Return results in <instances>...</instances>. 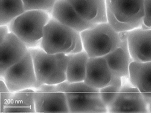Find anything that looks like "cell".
Masks as SVG:
<instances>
[{"mask_svg": "<svg viewBox=\"0 0 151 113\" xmlns=\"http://www.w3.org/2000/svg\"><path fill=\"white\" fill-rule=\"evenodd\" d=\"M40 47L50 54L67 55L83 50L81 33L52 17L44 27Z\"/></svg>", "mask_w": 151, "mask_h": 113, "instance_id": "1", "label": "cell"}, {"mask_svg": "<svg viewBox=\"0 0 151 113\" xmlns=\"http://www.w3.org/2000/svg\"><path fill=\"white\" fill-rule=\"evenodd\" d=\"M58 90L65 94L70 112H108L100 96L99 89L84 82L56 84Z\"/></svg>", "mask_w": 151, "mask_h": 113, "instance_id": "2", "label": "cell"}, {"mask_svg": "<svg viewBox=\"0 0 151 113\" xmlns=\"http://www.w3.org/2000/svg\"><path fill=\"white\" fill-rule=\"evenodd\" d=\"M51 18V15L44 10H27L12 20L7 26L10 32L29 48L37 47L41 45L44 27Z\"/></svg>", "mask_w": 151, "mask_h": 113, "instance_id": "3", "label": "cell"}, {"mask_svg": "<svg viewBox=\"0 0 151 113\" xmlns=\"http://www.w3.org/2000/svg\"><path fill=\"white\" fill-rule=\"evenodd\" d=\"M37 81L41 84L56 85L67 80L68 55L50 54L40 47L29 48Z\"/></svg>", "mask_w": 151, "mask_h": 113, "instance_id": "4", "label": "cell"}, {"mask_svg": "<svg viewBox=\"0 0 151 113\" xmlns=\"http://www.w3.org/2000/svg\"><path fill=\"white\" fill-rule=\"evenodd\" d=\"M83 48L90 58L103 57L116 48L121 35L108 22L96 24L81 33Z\"/></svg>", "mask_w": 151, "mask_h": 113, "instance_id": "5", "label": "cell"}, {"mask_svg": "<svg viewBox=\"0 0 151 113\" xmlns=\"http://www.w3.org/2000/svg\"><path fill=\"white\" fill-rule=\"evenodd\" d=\"M11 93L26 89H38L32 57L29 51L17 64L10 67L1 78Z\"/></svg>", "mask_w": 151, "mask_h": 113, "instance_id": "6", "label": "cell"}, {"mask_svg": "<svg viewBox=\"0 0 151 113\" xmlns=\"http://www.w3.org/2000/svg\"><path fill=\"white\" fill-rule=\"evenodd\" d=\"M35 91L36 112H70L65 94L56 85L42 84Z\"/></svg>", "mask_w": 151, "mask_h": 113, "instance_id": "7", "label": "cell"}, {"mask_svg": "<svg viewBox=\"0 0 151 113\" xmlns=\"http://www.w3.org/2000/svg\"><path fill=\"white\" fill-rule=\"evenodd\" d=\"M108 112H149L148 105L141 93L130 82L123 83L122 89Z\"/></svg>", "mask_w": 151, "mask_h": 113, "instance_id": "8", "label": "cell"}, {"mask_svg": "<svg viewBox=\"0 0 151 113\" xmlns=\"http://www.w3.org/2000/svg\"><path fill=\"white\" fill-rule=\"evenodd\" d=\"M145 0H106V7L117 19L137 27L143 25Z\"/></svg>", "mask_w": 151, "mask_h": 113, "instance_id": "9", "label": "cell"}, {"mask_svg": "<svg viewBox=\"0 0 151 113\" xmlns=\"http://www.w3.org/2000/svg\"><path fill=\"white\" fill-rule=\"evenodd\" d=\"M0 77L2 78L10 67L27 55L29 48L11 32L0 41Z\"/></svg>", "mask_w": 151, "mask_h": 113, "instance_id": "10", "label": "cell"}, {"mask_svg": "<svg viewBox=\"0 0 151 113\" xmlns=\"http://www.w3.org/2000/svg\"><path fill=\"white\" fill-rule=\"evenodd\" d=\"M120 33L122 39L120 44L113 51L105 56L104 58L106 59L114 76L129 80V67L133 61L128 44L129 32Z\"/></svg>", "mask_w": 151, "mask_h": 113, "instance_id": "11", "label": "cell"}, {"mask_svg": "<svg viewBox=\"0 0 151 113\" xmlns=\"http://www.w3.org/2000/svg\"><path fill=\"white\" fill-rule=\"evenodd\" d=\"M128 44L133 61H151V29L140 27L129 31Z\"/></svg>", "mask_w": 151, "mask_h": 113, "instance_id": "12", "label": "cell"}, {"mask_svg": "<svg viewBox=\"0 0 151 113\" xmlns=\"http://www.w3.org/2000/svg\"><path fill=\"white\" fill-rule=\"evenodd\" d=\"M114 76V75L104 56L89 58L84 81L86 84L100 89L109 85Z\"/></svg>", "mask_w": 151, "mask_h": 113, "instance_id": "13", "label": "cell"}, {"mask_svg": "<svg viewBox=\"0 0 151 113\" xmlns=\"http://www.w3.org/2000/svg\"><path fill=\"white\" fill-rule=\"evenodd\" d=\"M51 17L80 33L96 24L81 18L67 0H58L53 8Z\"/></svg>", "mask_w": 151, "mask_h": 113, "instance_id": "14", "label": "cell"}, {"mask_svg": "<svg viewBox=\"0 0 151 113\" xmlns=\"http://www.w3.org/2000/svg\"><path fill=\"white\" fill-rule=\"evenodd\" d=\"M79 16L93 24L108 22L106 0H67Z\"/></svg>", "mask_w": 151, "mask_h": 113, "instance_id": "15", "label": "cell"}, {"mask_svg": "<svg viewBox=\"0 0 151 113\" xmlns=\"http://www.w3.org/2000/svg\"><path fill=\"white\" fill-rule=\"evenodd\" d=\"M129 81L141 92L148 105L151 102V61H132L129 67Z\"/></svg>", "mask_w": 151, "mask_h": 113, "instance_id": "16", "label": "cell"}, {"mask_svg": "<svg viewBox=\"0 0 151 113\" xmlns=\"http://www.w3.org/2000/svg\"><path fill=\"white\" fill-rule=\"evenodd\" d=\"M35 93L33 89H26L11 93L2 106L6 112H35Z\"/></svg>", "mask_w": 151, "mask_h": 113, "instance_id": "17", "label": "cell"}, {"mask_svg": "<svg viewBox=\"0 0 151 113\" xmlns=\"http://www.w3.org/2000/svg\"><path fill=\"white\" fill-rule=\"evenodd\" d=\"M68 58L66 81L70 83L84 82L89 56L83 50L80 52L68 55Z\"/></svg>", "mask_w": 151, "mask_h": 113, "instance_id": "18", "label": "cell"}, {"mask_svg": "<svg viewBox=\"0 0 151 113\" xmlns=\"http://www.w3.org/2000/svg\"><path fill=\"white\" fill-rule=\"evenodd\" d=\"M26 11L22 0H0V25H8Z\"/></svg>", "mask_w": 151, "mask_h": 113, "instance_id": "19", "label": "cell"}, {"mask_svg": "<svg viewBox=\"0 0 151 113\" xmlns=\"http://www.w3.org/2000/svg\"><path fill=\"white\" fill-rule=\"evenodd\" d=\"M123 85V79L114 76L111 82L106 86L99 89L100 96L107 109L117 98Z\"/></svg>", "mask_w": 151, "mask_h": 113, "instance_id": "20", "label": "cell"}, {"mask_svg": "<svg viewBox=\"0 0 151 113\" xmlns=\"http://www.w3.org/2000/svg\"><path fill=\"white\" fill-rule=\"evenodd\" d=\"M58 1V0H22L26 11L41 10L48 12L50 15Z\"/></svg>", "mask_w": 151, "mask_h": 113, "instance_id": "21", "label": "cell"}, {"mask_svg": "<svg viewBox=\"0 0 151 113\" xmlns=\"http://www.w3.org/2000/svg\"><path fill=\"white\" fill-rule=\"evenodd\" d=\"M106 13L108 23L110 25L113 29L118 33L129 32L135 28H137V27L134 26V25L123 23L118 21L117 18L114 17V15L111 13V12L107 7Z\"/></svg>", "mask_w": 151, "mask_h": 113, "instance_id": "22", "label": "cell"}, {"mask_svg": "<svg viewBox=\"0 0 151 113\" xmlns=\"http://www.w3.org/2000/svg\"><path fill=\"white\" fill-rule=\"evenodd\" d=\"M143 27L151 29V0H145L144 3V17Z\"/></svg>", "mask_w": 151, "mask_h": 113, "instance_id": "23", "label": "cell"}, {"mask_svg": "<svg viewBox=\"0 0 151 113\" xmlns=\"http://www.w3.org/2000/svg\"><path fill=\"white\" fill-rule=\"evenodd\" d=\"M10 30L7 25H1L0 26V41H3L4 37L10 33Z\"/></svg>", "mask_w": 151, "mask_h": 113, "instance_id": "24", "label": "cell"}, {"mask_svg": "<svg viewBox=\"0 0 151 113\" xmlns=\"http://www.w3.org/2000/svg\"><path fill=\"white\" fill-rule=\"evenodd\" d=\"M148 111L149 112H151V102L148 104Z\"/></svg>", "mask_w": 151, "mask_h": 113, "instance_id": "25", "label": "cell"}]
</instances>
